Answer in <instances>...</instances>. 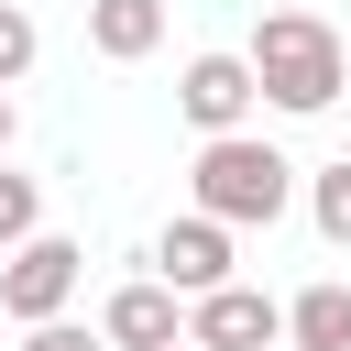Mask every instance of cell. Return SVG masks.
Listing matches in <instances>:
<instances>
[{
  "label": "cell",
  "mask_w": 351,
  "mask_h": 351,
  "mask_svg": "<svg viewBox=\"0 0 351 351\" xmlns=\"http://www.w3.org/2000/svg\"><path fill=\"white\" fill-rule=\"evenodd\" d=\"M241 55H252L263 110H285V121H318V110L351 88V55H340V33H329L318 11H263Z\"/></svg>",
  "instance_id": "cell-1"
},
{
  "label": "cell",
  "mask_w": 351,
  "mask_h": 351,
  "mask_svg": "<svg viewBox=\"0 0 351 351\" xmlns=\"http://www.w3.org/2000/svg\"><path fill=\"white\" fill-rule=\"evenodd\" d=\"M186 197L219 219V230H274L296 208V165L263 143V132H208L197 165H186Z\"/></svg>",
  "instance_id": "cell-2"
},
{
  "label": "cell",
  "mask_w": 351,
  "mask_h": 351,
  "mask_svg": "<svg viewBox=\"0 0 351 351\" xmlns=\"http://www.w3.org/2000/svg\"><path fill=\"white\" fill-rule=\"evenodd\" d=\"M77 274H88V252L66 241V230H33V241H11L0 252V307L33 329V318H66L77 307Z\"/></svg>",
  "instance_id": "cell-3"
},
{
  "label": "cell",
  "mask_w": 351,
  "mask_h": 351,
  "mask_svg": "<svg viewBox=\"0 0 351 351\" xmlns=\"http://www.w3.org/2000/svg\"><path fill=\"white\" fill-rule=\"evenodd\" d=\"M186 340H197V351H274V340H285V307L230 274V285L186 296Z\"/></svg>",
  "instance_id": "cell-4"
},
{
  "label": "cell",
  "mask_w": 351,
  "mask_h": 351,
  "mask_svg": "<svg viewBox=\"0 0 351 351\" xmlns=\"http://www.w3.org/2000/svg\"><path fill=\"white\" fill-rule=\"evenodd\" d=\"M176 110L197 121V143H208V132H241V121L263 110V88H252V55H186V77H176Z\"/></svg>",
  "instance_id": "cell-5"
},
{
  "label": "cell",
  "mask_w": 351,
  "mask_h": 351,
  "mask_svg": "<svg viewBox=\"0 0 351 351\" xmlns=\"http://www.w3.org/2000/svg\"><path fill=\"white\" fill-rule=\"evenodd\" d=\"M99 340H110V351H176V340H186V296H176L165 274H143V285H121V296L99 307Z\"/></svg>",
  "instance_id": "cell-6"
},
{
  "label": "cell",
  "mask_w": 351,
  "mask_h": 351,
  "mask_svg": "<svg viewBox=\"0 0 351 351\" xmlns=\"http://www.w3.org/2000/svg\"><path fill=\"white\" fill-rule=\"evenodd\" d=\"M154 274H165L176 296H208V285H230V230H219L208 208L165 219V241H154Z\"/></svg>",
  "instance_id": "cell-7"
},
{
  "label": "cell",
  "mask_w": 351,
  "mask_h": 351,
  "mask_svg": "<svg viewBox=\"0 0 351 351\" xmlns=\"http://www.w3.org/2000/svg\"><path fill=\"white\" fill-rule=\"evenodd\" d=\"M88 44H99L110 66H143V55L165 44V0H88Z\"/></svg>",
  "instance_id": "cell-8"
},
{
  "label": "cell",
  "mask_w": 351,
  "mask_h": 351,
  "mask_svg": "<svg viewBox=\"0 0 351 351\" xmlns=\"http://www.w3.org/2000/svg\"><path fill=\"white\" fill-rule=\"evenodd\" d=\"M285 351H351V285L285 296Z\"/></svg>",
  "instance_id": "cell-9"
},
{
  "label": "cell",
  "mask_w": 351,
  "mask_h": 351,
  "mask_svg": "<svg viewBox=\"0 0 351 351\" xmlns=\"http://www.w3.org/2000/svg\"><path fill=\"white\" fill-rule=\"evenodd\" d=\"M307 219H318V241H329V252H351V154L307 176Z\"/></svg>",
  "instance_id": "cell-10"
},
{
  "label": "cell",
  "mask_w": 351,
  "mask_h": 351,
  "mask_svg": "<svg viewBox=\"0 0 351 351\" xmlns=\"http://www.w3.org/2000/svg\"><path fill=\"white\" fill-rule=\"evenodd\" d=\"M33 230H44V186H33V176H11V154H0V252H11V241H33Z\"/></svg>",
  "instance_id": "cell-11"
},
{
  "label": "cell",
  "mask_w": 351,
  "mask_h": 351,
  "mask_svg": "<svg viewBox=\"0 0 351 351\" xmlns=\"http://www.w3.org/2000/svg\"><path fill=\"white\" fill-rule=\"evenodd\" d=\"M33 55H44L33 11H22V0H0V88H22V77H33Z\"/></svg>",
  "instance_id": "cell-12"
},
{
  "label": "cell",
  "mask_w": 351,
  "mask_h": 351,
  "mask_svg": "<svg viewBox=\"0 0 351 351\" xmlns=\"http://www.w3.org/2000/svg\"><path fill=\"white\" fill-rule=\"evenodd\" d=\"M22 351H110V340H99V329H77V318H33V329H22Z\"/></svg>",
  "instance_id": "cell-13"
},
{
  "label": "cell",
  "mask_w": 351,
  "mask_h": 351,
  "mask_svg": "<svg viewBox=\"0 0 351 351\" xmlns=\"http://www.w3.org/2000/svg\"><path fill=\"white\" fill-rule=\"evenodd\" d=\"M11 132H22V110H11V88H0V154H11Z\"/></svg>",
  "instance_id": "cell-14"
},
{
  "label": "cell",
  "mask_w": 351,
  "mask_h": 351,
  "mask_svg": "<svg viewBox=\"0 0 351 351\" xmlns=\"http://www.w3.org/2000/svg\"><path fill=\"white\" fill-rule=\"evenodd\" d=\"M176 351H197V340H176Z\"/></svg>",
  "instance_id": "cell-15"
}]
</instances>
